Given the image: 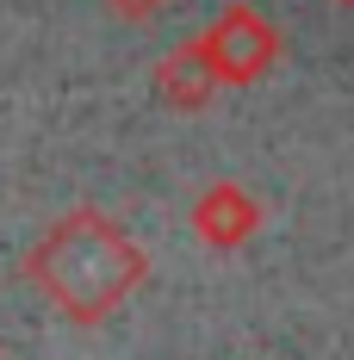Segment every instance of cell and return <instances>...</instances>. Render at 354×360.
<instances>
[{
    "instance_id": "1",
    "label": "cell",
    "mask_w": 354,
    "mask_h": 360,
    "mask_svg": "<svg viewBox=\"0 0 354 360\" xmlns=\"http://www.w3.org/2000/svg\"><path fill=\"white\" fill-rule=\"evenodd\" d=\"M32 280L69 317H100L118 292L137 280V255L112 236L106 217L81 212V217H63L44 243L32 249Z\"/></svg>"
}]
</instances>
